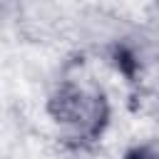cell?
<instances>
[{"mask_svg": "<svg viewBox=\"0 0 159 159\" xmlns=\"http://www.w3.org/2000/svg\"><path fill=\"white\" fill-rule=\"evenodd\" d=\"M55 117L75 134L97 132L104 119V102L102 94L87 87H65L55 97Z\"/></svg>", "mask_w": 159, "mask_h": 159, "instance_id": "1", "label": "cell"}, {"mask_svg": "<svg viewBox=\"0 0 159 159\" xmlns=\"http://www.w3.org/2000/svg\"><path fill=\"white\" fill-rule=\"evenodd\" d=\"M127 159H159V142H147V144H139L137 149L129 152Z\"/></svg>", "mask_w": 159, "mask_h": 159, "instance_id": "2", "label": "cell"}]
</instances>
